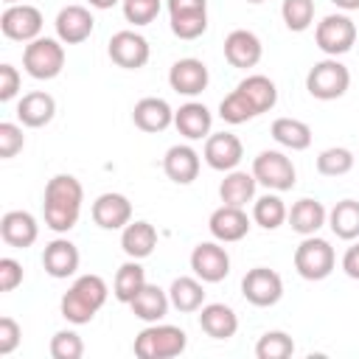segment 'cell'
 <instances>
[{"label": "cell", "mask_w": 359, "mask_h": 359, "mask_svg": "<svg viewBox=\"0 0 359 359\" xmlns=\"http://www.w3.org/2000/svg\"><path fill=\"white\" fill-rule=\"evenodd\" d=\"M81 202H84L81 182L76 177H70V174H56L45 185V202H42L45 224L53 233L73 230L76 222H79V213H81Z\"/></svg>", "instance_id": "6da1fadb"}, {"label": "cell", "mask_w": 359, "mask_h": 359, "mask_svg": "<svg viewBox=\"0 0 359 359\" xmlns=\"http://www.w3.org/2000/svg\"><path fill=\"white\" fill-rule=\"evenodd\" d=\"M107 280L101 275H81L73 280V286L62 294V317L73 325H84L95 317V311L107 303Z\"/></svg>", "instance_id": "7a4b0ae2"}, {"label": "cell", "mask_w": 359, "mask_h": 359, "mask_svg": "<svg viewBox=\"0 0 359 359\" xmlns=\"http://www.w3.org/2000/svg\"><path fill=\"white\" fill-rule=\"evenodd\" d=\"M188 345V334L180 325L168 323H149L135 337V356L140 359H171L180 356Z\"/></svg>", "instance_id": "3957f363"}, {"label": "cell", "mask_w": 359, "mask_h": 359, "mask_svg": "<svg viewBox=\"0 0 359 359\" xmlns=\"http://www.w3.org/2000/svg\"><path fill=\"white\" fill-rule=\"evenodd\" d=\"M65 42L62 39H50V36H36L34 42L25 45L22 50V67L31 79L48 81L56 79L65 67Z\"/></svg>", "instance_id": "277c9868"}, {"label": "cell", "mask_w": 359, "mask_h": 359, "mask_svg": "<svg viewBox=\"0 0 359 359\" xmlns=\"http://www.w3.org/2000/svg\"><path fill=\"white\" fill-rule=\"evenodd\" d=\"M337 266V255L334 247L325 238L314 236H303V241L294 250V269L300 278L306 280H325Z\"/></svg>", "instance_id": "5b68a950"}, {"label": "cell", "mask_w": 359, "mask_h": 359, "mask_svg": "<svg viewBox=\"0 0 359 359\" xmlns=\"http://www.w3.org/2000/svg\"><path fill=\"white\" fill-rule=\"evenodd\" d=\"M351 87V73L348 67L337 59V56H328L323 62H317L309 76H306V90L309 95L320 98V101H334V98H342Z\"/></svg>", "instance_id": "8992f818"}, {"label": "cell", "mask_w": 359, "mask_h": 359, "mask_svg": "<svg viewBox=\"0 0 359 359\" xmlns=\"http://www.w3.org/2000/svg\"><path fill=\"white\" fill-rule=\"evenodd\" d=\"M252 177L269 191H292L297 182L294 163L278 149H264L252 160Z\"/></svg>", "instance_id": "52a82bcc"}, {"label": "cell", "mask_w": 359, "mask_h": 359, "mask_svg": "<svg viewBox=\"0 0 359 359\" xmlns=\"http://www.w3.org/2000/svg\"><path fill=\"white\" fill-rule=\"evenodd\" d=\"M314 39H317V48L325 56H342L356 42V25L348 14H328L317 22Z\"/></svg>", "instance_id": "ba28073f"}, {"label": "cell", "mask_w": 359, "mask_h": 359, "mask_svg": "<svg viewBox=\"0 0 359 359\" xmlns=\"http://www.w3.org/2000/svg\"><path fill=\"white\" fill-rule=\"evenodd\" d=\"M42 11L28 3H14L0 14V31L14 42H34L42 34Z\"/></svg>", "instance_id": "9c48e42d"}, {"label": "cell", "mask_w": 359, "mask_h": 359, "mask_svg": "<svg viewBox=\"0 0 359 359\" xmlns=\"http://www.w3.org/2000/svg\"><path fill=\"white\" fill-rule=\"evenodd\" d=\"M241 294H244L247 303H252L258 309H266V306H275L283 297V280L269 266H252L241 278Z\"/></svg>", "instance_id": "30bf717a"}, {"label": "cell", "mask_w": 359, "mask_h": 359, "mask_svg": "<svg viewBox=\"0 0 359 359\" xmlns=\"http://www.w3.org/2000/svg\"><path fill=\"white\" fill-rule=\"evenodd\" d=\"M191 269L202 283H219L230 275V255L216 241H202L191 252Z\"/></svg>", "instance_id": "8fae6325"}, {"label": "cell", "mask_w": 359, "mask_h": 359, "mask_svg": "<svg viewBox=\"0 0 359 359\" xmlns=\"http://www.w3.org/2000/svg\"><path fill=\"white\" fill-rule=\"evenodd\" d=\"M107 50H109V59L118 67H123V70H140L149 62V56H151V48L146 42V36H140L137 31H118V34H112Z\"/></svg>", "instance_id": "7c38bea8"}, {"label": "cell", "mask_w": 359, "mask_h": 359, "mask_svg": "<svg viewBox=\"0 0 359 359\" xmlns=\"http://www.w3.org/2000/svg\"><path fill=\"white\" fill-rule=\"evenodd\" d=\"M205 163L213 168V171H233L241 157H244V146L236 135L230 132H216V135H208L205 137Z\"/></svg>", "instance_id": "4fadbf2b"}, {"label": "cell", "mask_w": 359, "mask_h": 359, "mask_svg": "<svg viewBox=\"0 0 359 359\" xmlns=\"http://www.w3.org/2000/svg\"><path fill=\"white\" fill-rule=\"evenodd\" d=\"M208 81H210V73H208L205 62L194 59V56L177 59L171 65V70H168V84L180 95H199L208 87Z\"/></svg>", "instance_id": "5bb4252c"}, {"label": "cell", "mask_w": 359, "mask_h": 359, "mask_svg": "<svg viewBox=\"0 0 359 359\" xmlns=\"http://www.w3.org/2000/svg\"><path fill=\"white\" fill-rule=\"evenodd\" d=\"M93 222L101 230H123L132 222V202L123 194L107 191L93 202Z\"/></svg>", "instance_id": "9a60e30c"}, {"label": "cell", "mask_w": 359, "mask_h": 359, "mask_svg": "<svg viewBox=\"0 0 359 359\" xmlns=\"http://www.w3.org/2000/svg\"><path fill=\"white\" fill-rule=\"evenodd\" d=\"M208 230L216 241H241L250 233V216L244 213V208H233V205H222L210 213L208 219Z\"/></svg>", "instance_id": "2e32d148"}, {"label": "cell", "mask_w": 359, "mask_h": 359, "mask_svg": "<svg viewBox=\"0 0 359 359\" xmlns=\"http://www.w3.org/2000/svg\"><path fill=\"white\" fill-rule=\"evenodd\" d=\"M261 53H264L261 39H258L252 31H247V28H236V31H230L227 39H224V59H227L233 67L250 70V67H255V65L261 62Z\"/></svg>", "instance_id": "e0dca14e"}, {"label": "cell", "mask_w": 359, "mask_h": 359, "mask_svg": "<svg viewBox=\"0 0 359 359\" xmlns=\"http://www.w3.org/2000/svg\"><path fill=\"white\" fill-rule=\"evenodd\" d=\"M56 36L65 42V45H79L84 42L90 34H93V14L84 8V6H65L59 14H56Z\"/></svg>", "instance_id": "ac0fdd59"}, {"label": "cell", "mask_w": 359, "mask_h": 359, "mask_svg": "<svg viewBox=\"0 0 359 359\" xmlns=\"http://www.w3.org/2000/svg\"><path fill=\"white\" fill-rule=\"evenodd\" d=\"M132 121L140 132H165L171 123H174V109L168 107L165 98H157V95H149V98H140L132 109Z\"/></svg>", "instance_id": "d6986e66"}, {"label": "cell", "mask_w": 359, "mask_h": 359, "mask_svg": "<svg viewBox=\"0 0 359 359\" xmlns=\"http://www.w3.org/2000/svg\"><path fill=\"white\" fill-rule=\"evenodd\" d=\"M199 154H196V149H191V146H185V143H177V146H171L168 151H165V157H163V171H165V177L171 180V182H177V185H191L196 177H199Z\"/></svg>", "instance_id": "ffe728a7"}, {"label": "cell", "mask_w": 359, "mask_h": 359, "mask_svg": "<svg viewBox=\"0 0 359 359\" xmlns=\"http://www.w3.org/2000/svg\"><path fill=\"white\" fill-rule=\"evenodd\" d=\"M36 236H39V224L28 210H8L0 219V238L8 247L25 250V247H31L36 241Z\"/></svg>", "instance_id": "44dd1931"}, {"label": "cell", "mask_w": 359, "mask_h": 359, "mask_svg": "<svg viewBox=\"0 0 359 359\" xmlns=\"http://www.w3.org/2000/svg\"><path fill=\"white\" fill-rule=\"evenodd\" d=\"M79 261H81V255H79L76 244L67 241V238H53V241L45 247V252H42V266H45V272H48L50 278H59V280L76 275Z\"/></svg>", "instance_id": "7402d4cb"}, {"label": "cell", "mask_w": 359, "mask_h": 359, "mask_svg": "<svg viewBox=\"0 0 359 359\" xmlns=\"http://www.w3.org/2000/svg\"><path fill=\"white\" fill-rule=\"evenodd\" d=\"M174 126L182 137L188 140H202L210 135V126H213V115L205 104L199 101H188L182 104L180 109H174Z\"/></svg>", "instance_id": "603a6c76"}, {"label": "cell", "mask_w": 359, "mask_h": 359, "mask_svg": "<svg viewBox=\"0 0 359 359\" xmlns=\"http://www.w3.org/2000/svg\"><path fill=\"white\" fill-rule=\"evenodd\" d=\"M56 115V101L53 95L36 90V93H25L17 104V118L22 126H31V129H39L45 123H50Z\"/></svg>", "instance_id": "cb8c5ba5"}, {"label": "cell", "mask_w": 359, "mask_h": 359, "mask_svg": "<svg viewBox=\"0 0 359 359\" xmlns=\"http://www.w3.org/2000/svg\"><path fill=\"white\" fill-rule=\"evenodd\" d=\"M168 306H171V297H168V292H163L157 283H146V286L135 294V300L129 303L132 314H135L137 320H143V323H160V320L168 314Z\"/></svg>", "instance_id": "d4e9b609"}, {"label": "cell", "mask_w": 359, "mask_h": 359, "mask_svg": "<svg viewBox=\"0 0 359 359\" xmlns=\"http://www.w3.org/2000/svg\"><path fill=\"white\" fill-rule=\"evenodd\" d=\"M199 328L213 337V339H230L236 337L238 331V317L230 306L224 303H208L202 306V314H199Z\"/></svg>", "instance_id": "484cf974"}, {"label": "cell", "mask_w": 359, "mask_h": 359, "mask_svg": "<svg viewBox=\"0 0 359 359\" xmlns=\"http://www.w3.org/2000/svg\"><path fill=\"white\" fill-rule=\"evenodd\" d=\"M255 185L258 180L252 177V171H227L222 185H219V196H222V205H233V208H244L247 202L255 199Z\"/></svg>", "instance_id": "4316f807"}, {"label": "cell", "mask_w": 359, "mask_h": 359, "mask_svg": "<svg viewBox=\"0 0 359 359\" xmlns=\"http://www.w3.org/2000/svg\"><path fill=\"white\" fill-rule=\"evenodd\" d=\"M286 222L292 224L294 233H300V236H314V233L328 222V210L323 208V202L306 196V199H297V202L292 205Z\"/></svg>", "instance_id": "83f0119b"}, {"label": "cell", "mask_w": 359, "mask_h": 359, "mask_svg": "<svg viewBox=\"0 0 359 359\" xmlns=\"http://www.w3.org/2000/svg\"><path fill=\"white\" fill-rule=\"evenodd\" d=\"M157 247V230L154 224L149 222H129L123 230H121V250L129 255V258H149Z\"/></svg>", "instance_id": "f1b7e54d"}, {"label": "cell", "mask_w": 359, "mask_h": 359, "mask_svg": "<svg viewBox=\"0 0 359 359\" xmlns=\"http://www.w3.org/2000/svg\"><path fill=\"white\" fill-rule=\"evenodd\" d=\"M328 227L337 238L353 241L359 238V202L356 199H342L328 210Z\"/></svg>", "instance_id": "f546056e"}, {"label": "cell", "mask_w": 359, "mask_h": 359, "mask_svg": "<svg viewBox=\"0 0 359 359\" xmlns=\"http://www.w3.org/2000/svg\"><path fill=\"white\" fill-rule=\"evenodd\" d=\"M168 297H171V306L177 311H185V314L199 311L205 306V286H202L199 278L182 275V278H174V283L168 289Z\"/></svg>", "instance_id": "4dcf8cb0"}, {"label": "cell", "mask_w": 359, "mask_h": 359, "mask_svg": "<svg viewBox=\"0 0 359 359\" xmlns=\"http://www.w3.org/2000/svg\"><path fill=\"white\" fill-rule=\"evenodd\" d=\"M272 137L292 151H303L311 146V126L306 121H297V118H275L272 121Z\"/></svg>", "instance_id": "1f68e13d"}, {"label": "cell", "mask_w": 359, "mask_h": 359, "mask_svg": "<svg viewBox=\"0 0 359 359\" xmlns=\"http://www.w3.org/2000/svg\"><path fill=\"white\" fill-rule=\"evenodd\" d=\"M143 286H146V269L137 264V258H129L126 264L118 266V272H115V283H112L115 300H121V303L129 306V303L135 300V294H137Z\"/></svg>", "instance_id": "d6a6232c"}, {"label": "cell", "mask_w": 359, "mask_h": 359, "mask_svg": "<svg viewBox=\"0 0 359 359\" xmlns=\"http://www.w3.org/2000/svg\"><path fill=\"white\" fill-rule=\"evenodd\" d=\"M238 90L250 98V104L255 107L258 115H261V112H269V109L275 107V101H278V87H275V81L266 79V76H261V73H252V76L241 79V81H238Z\"/></svg>", "instance_id": "836d02e7"}, {"label": "cell", "mask_w": 359, "mask_h": 359, "mask_svg": "<svg viewBox=\"0 0 359 359\" xmlns=\"http://www.w3.org/2000/svg\"><path fill=\"white\" fill-rule=\"evenodd\" d=\"M286 216H289V210L278 194H264L252 202V222L264 230H278L286 222Z\"/></svg>", "instance_id": "e575fe53"}, {"label": "cell", "mask_w": 359, "mask_h": 359, "mask_svg": "<svg viewBox=\"0 0 359 359\" xmlns=\"http://www.w3.org/2000/svg\"><path fill=\"white\" fill-rule=\"evenodd\" d=\"M353 163H356V157L345 146H331V149H323L317 154V171L323 177H342L353 168Z\"/></svg>", "instance_id": "d590c367"}, {"label": "cell", "mask_w": 359, "mask_h": 359, "mask_svg": "<svg viewBox=\"0 0 359 359\" xmlns=\"http://www.w3.org/2000/svg\"><path fill=\"white\" fill-rule=\"evenodd\" d=\"M219 115H222V121H224V123L238 126V123L252 121L258 112H255V107L250 104V98L236 87L230 95H224V98H222V104H219Z\"/></svg>", "instance_id": "8d00e7d4"}, {"label": "cell", "mask_w": 359, "mask_h": 359, "mask_svg": "<svg viewBox=\"0 0 359 359\" xmlns=\"http://www.w3.org/2000/svg\"><path fill=\"white\" fill-rule=\"evenodd\" d=\"M294 353V339L286 331H266L255 342V356L258 359H289Z\"/></svg>", "instance_id": "74e56055"}, {"label": "cell", "mask_w": 359, "mask_h": 359, "mask_svg": "<svg viewBox=\"0 0 359 359\" xmlns=\"http://www.w3.org/2000/svg\"><path fill=\"white\" fill-rule=\"evenodd\" d=\"M280 17L289 31L300 34L314 22V0H283Z\"/></svg>", "instance_id": "f35d334b"}, {"label": "cell", "mask_w": 359, "mask_h": 359, "mask_svg": "<svg viewBox=\"0 0 359 359\" xmlns=\"http://www.w3.org/2000/svg\"><path fill=\"white\" fill-rule=\"evenodd\" d=\"M208 31V11H188L171 14V34L180 39H196Z\"/></svg>", "instance_id": "ab89813d"}, {"label": "cell", "mask_w": 359, "mask_h": 359, "mask_svg": "<svg viewBox=\"0 0 359 359\" xmlns=\"http://www.w3.org/2000/svg\"><path fill=\"white\" fill-rule=\"evenodd\" d=\"M50 356L53 359H81L84 356V342L76 331H56L50 337Z\"/></svg>", "instance_id": "60d3db41"}, {"label": "cell", "mask_w": 359, "mask_h": 359, "mask_svg": "<svg viewBox=\"0 0 359 359\" xmlns=\"http://www.w3.org/2000/svg\"><path fill=\"white\" fill-rule=\"evenodd\" d=\"M160 14V0H123V17L132 25H149Z\"/></svg>", "instance_id": "b9f144b4"}, {"label": "cell", "mask_w": 359, "mask_h": 359, "mask_svg": "<svg viewBox=\"0 0 359 359\" xmlns=\"http://www.w3.org/2000/svg\"><path fill=\"white\" fill-rule=\"evenodd\" d=\"M22 146H25L22 129L17 123H11V121H3L0 123V157L11 160V157H17L22 151Z\"/></svg>", "instance_id": "7bdbcfd3"}, {"label": "cell", "mask_w": 359, "mask_h": 359, "mask_svg": "<svg viewBox=\"0 0 359 359\" xmlns=\"http://www.w3.org/2000/svg\"><path fill=\"white\" fill-rule=\"evenodd\" d=\"M22 339V328L14 317H0V356H8L17 351Z\"/></svg>", "instance_id": "ee69618b"}, {"label": "cell", "mask_w": 359, "mask_h": 359, "mask_svg": "<svg viewBox=\"0 0 359 359\" xmlns=\"http://www.w3.org/2000/svg\"><path fill=\"white\" fill-rule=\"evenodd\" d=\"M22 283V264L14 258H0V292H14Z\"/></svg>", "instance_id": "f6af8a7d"}, {"label": "cell", "mask_w": 359, "mask_h": 359, "mask_svg": "<svg viewBox=\"0 0 359 359\" xmlns=\"http://www.w3.org/2000/svg\"><path fill=\"white\" fill-rule=\"evenodd\" d=\"M20 70L14 65H0V101H11L20 93Z\"/></svg>", "instance_id": "bcb514c9"}, {"label": "cell", "mask_w": 359, "mask_h": 359, "mask_svg": "<svg viewBox=\"0 0 359 359\" xmlns=\"http://www.w3.org/2000/svg\"><path fill=\"white\" fill-rule=\"evenodd\" d=\"M342 272H345L348 278L359 280V241L345 250V255H342Z\"/></svg>", "instance_id": "7dc6e473"}, {"label": "cell", "mask_w": 359, "mask_h": 359, "mask_svg": "<svg viewBox=\"0 0 359 359\" xmlns=\"http://www.w3.org/2000/svg\"><path fill=\"white\" fill-rule=\"evenodd\" d=\"M188 11H208V0H168V14H188Z\"/></svg>", "instance_id": "c3c4849f"}, {"label": "cell", "mask_w": 359, "mask_h": 359, "mask_svg": "<svg viewBox=\"0 0 359 359\" xmlns=\"http://www.w3.org/2000/svg\"><path fill=\"white\" fill-rule=\"evenodd\" d=\"M337 8H342V11H356L359 8V0H331Z\"/></svg>", "instance_id": "681fc988"}, {"label": "cell", "mask_w": 359, "mask_h": 359, "mask_svg": "<svg viewBox=\"0 0 359 359\" xmlns=\"http://www.w3.org/2000/svg\"><path fill=\"white\" fill-rule=\"evenodd\" d=\"M93 8H112L115 3H121V0H87Z\"/></svg>", "instance_id": "f907efd6"}, {"label": "cell", "mask_w": 359, "mask_h": 359, "mask_svg": "<svg viewBox=\"0 0 359 359\" xmlns=\"http://www.w3.org/2000/svg\"><path fill=\"white\" fill-rule=\"evenodd\" d=\"M3 3H8V6H14V3H22V0H3Z\"/></svg>", "instance_id": "816d5d0a"}, {"label": "cell", "mask_w": 359, "mask_h": 359, "mask_svg": "<svg viewBox=\"0 0 359 359\" xmlns=\"http://www.w3.org/2000/svg\"><path fill=\"white\" fill-rule=\"evenodd\" d=\"M247 3H264V0H247Z\"/></svg>", "instance_id": "f5cc1de1"}]
</instances>
